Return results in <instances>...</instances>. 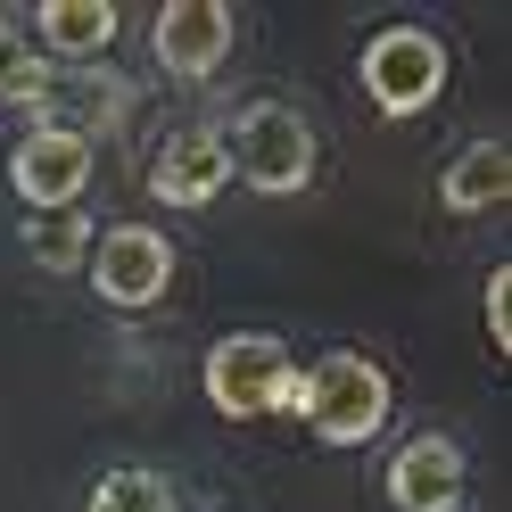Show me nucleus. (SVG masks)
Wrapping results in <instances>:
<instances>
[{"label":"nucleus","mask_w":512,"mask_h":512,"mask_svg":"<svg viewBox=\"0 0 512 512\" xmlns=\"http://www.w3.org/2000/svg\"><path fill=\"white\" fill-rule=\"evenodd\" d=\"M455 512H471V504H455Z\"/></svg>","instance_id":"17"},{"label":"nucleus","mask_w":512,"mask_h":512,"mask_svg":"<svg viewBox=\"0 0 512 512\" xmlns=\"http://www.w3.org/2000/svg\"><path fill=\"white\" fill-rule=\"evenodd\" d=\"M199 380H207V405L223 413V422H265V413H290L298 405V364H290V347H281L273 331L215 339Z\"/></svg>","instance_id":"3"},{"label":"nucleus","mask_w":512,"mask_h":512,"mask_svg":"<svg viewBox=\"0 0 512 512\" xmlns=\"http://www.w3.org/2000/svg\"><path fill=\"white\" fill-rule=\"evenodd\" d=\"M215 141H223V166H232L256 199H298L314 182V124L290 100H248L232 116V133H215Z\"/></svg>","instance_id":"2"},{"label":"nucleus","mask_w":512,"mask_h":512,"mask_svg":"<svg viewBox=\"0 0 512 512\" xmlns=\"http://www.w3.org/2000/svg\"><path fill=\"white\" fill-rule=\"evenodd\" d=\"M116 25H124V17H116V0H42V9H34V50L91 67V58H108Z\"/></svg>","instance_id":"10"},{"label":"nucleus","mask_w":512,"mask_h":512,"mask_svg":"<svg viewBox=\"0 0 512 512\" xmlns=\"http://www.w3.org/2000/svg\"><path fill=\"white\" fill-rule=\"evenodd\" d=\"M232 42H240V25H232L223 0H166L157 25H149V50H157V67L174 83H207L232 58Z\"/></svg>","instance_id":"7"},{"label":"nucleus","mask_w":512,"mask_h":512,"mask_svg":"<svg viewBox=\"0 0 512 512\" xmlns=\"http://www.w3.org/2000/svg\"><path fill=\"white\" fill-rule=\"evenodd\" d=\"M446 91V42L430 25H380L364 42V100L380 116H422Z\"/></svg>","instance_id":"4"},{"label":"nucleus","mask_w":512,"mask_h":512,"mask_svg":"<svg viewBox=\"0 0 512 512\" xmlns=\"http://www.w3.org/2000/svg\"><path fill=\"white\" fill-rule=\"evenodd\" d=\"M389 372H380L364 347H331V356H314L298 372V405H290V422H306L323 446H372L380 430H389Z\"/></svg>","instance_id":"1"},{"label":"nucleus","mask_w":512,"mask_h":512,"mask_svg":"<svg viewBox=\"0 0 512 512\" xmlns=\"http://www.w3.org/2000/svg\"><path fill=\"white\" fill-rule=\"evenodd\" d=\"M83 273H91V298H100V306L141 314V306H157L174 290V240L149 232V223H108V232L91 240Z\"/></svg>","instance_id":"5"},{"label":"nucleus","mask_w":512,"mask_h":512,"mask_svg":"<svg viewBox=\"0 0 512 512\" xmlns=\"http://www.w3.org/2000/svg\"><path fill=\"white\" fill-rule=\"evenodd\" d=\"M389 504L397 512H455L463 504V446L455 438H413L389 455Z\"/></svg>","instance_id":"9"},{"label":"nucleus","mask_w":512,"mask_h":512,"mask_svg":"<svg viewBox=\"0 0 512 512\" xmlns=\"http://www.w3.org/2000/svg\"><path fill=\"white\" fill-rule=\"evenodd\" d=\"M91 166H100V141H83V124H34L9 149V190L34 215H67L91 190Z\"/></svg>","instance_id":"6"},{"label":"nucleus","mask_w":512,"mask_h":512,"mask_svg":"<svg viewBox=\"0 0 512 512\" xmlns=\"http://www.w3.org/2000/svg\"><path fill=\"white\" fill-rule=\"evenodd\" d=\"M488 339H496V356H512V265L488 273Z\"/></svg>","instance_id":"16"},{"label":"nucleus","mask_w":512,"mask_h":512,"mask_svg":"<svg viewBox=\"0 0 512 512\" xmlns=\"http://www.w3.org/2000/svg\"><path fill=\"white\" fill-rule=\"evenodd\" d=\"M0 100L50 108V58L34 50V34H17V17H0Z\"/></svg>","instance_id":"12"},{"label":"nucleus","mask_w":512,"mask_h":512,"mask_svg":"<svg viewBox=\"0 0 512 512\" xmlns=\"http://www.w3.org/2000/svg\"><path fill=\"white\" fill-rule=\"evenodd\" d=\"M504 190H512V149L504 141H463L455 166L438 174V207L446 215H488V207H504Z\"/></svg>","instance_id":"11"},{"label":"nucleus","mask_w":512,"mask_h":512,"mask_svg":"<svg viewBox=\"0 0 512 512\" xmlns=\"http://www.w3.org/2000/svg\"><path fill=\"white\" fill-rule=\"evenodd\" d=\"M25 248H34L42 273H83L91 223H83V215H34V223H25Z\"/></svg>","instance_id":"14"},{"label":"nucleus","mask_w":512,"mask_h":512,"mask_svg":"<svg viewBox=\"0 0 512 512\" xmlns=\"http://www.w3.org/2000/svg\"><path fill=\"white\" fill-rule=\"evenodd\" d=\"M83 100H91V124H83V141H91V133H124V116H133L141 91L124 83V75H91V83H83Z\"/></svg>","instance_id":"15"},{"label":"nucleus","mask_w":512,"mask_h":512,"mask_svg":"<svg viewBox=\"0 0 512 512\" xmlns=\"http://www.w3.org/2000/svg\"><path fill=\"white\" fill-rule=\"evenodd\" d=\"M83 512H174V488H166V471H149V463H116V471H100V488L83 496Z\"/></svg>","instance_id":"13"},{"label":"nucleus","mask_w":512,"mask_h":512,"mask_svg":"<svg viewBox=\"0 0 512 512\" xmlns=\"http://www.w3.org/2000/svg\"><path fill=\"white\" fill-rule=\"evenodd\" d=\"M223 182H232V166H223L215 124H174L149 157V190L166 207H207V199H223Z\"/></svg>","instance_id":"8"}]
</instances>
